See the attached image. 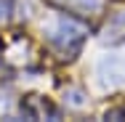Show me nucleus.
Segmentation results:
<instances>
[{
  "mask_svg": "<svg viewBox=\"0 0 125 122\" xmlns=\"http://www.w3.org/2000/svg\"><path fill=\"white\" fill-rule=\"evenodd\" d=\"M83 37H85V27H83V24H77L75 19H59L56 29L51 32V40H53L56 45L67 48V50L77 48Z\"/></svg>",
  "mask_w": 125,
  "mask_h": 122,
  "instance_id": "obj_1",
  "label": "nucleus"
},
{
  "mask_svg": "<svg viewBox=\"0 0 125 122\" xmlns=\"http://www.w3.org/2000/svg\"><path fill=\"white\" fill-rule=\"evenodd\" d=\"M125 37V11L112 21V24L106 27V40H112V43H117V40H123Z\"/></svg>",
  "mask_w": 125,
  "mask_h": 122,
  "instance_id": "obj_2",
  "label": "nucleus"
},
{
  "mask_svg": "<svg viewBox=\"0 0 125 122\" xmlns=\"http://www.w3.org/2000/svg\"><path fill=\"white\" fill-rule=\"evenodd\" d=\"M64 3L72 5V8H85V11H88V8H99V5H101V0H64Z\"/></svg>",
  "mask_w": 125,
  "mask_h": 122,
  "instance_id": "obj_3",
  "label": "nucleus"
}]
</instances>
